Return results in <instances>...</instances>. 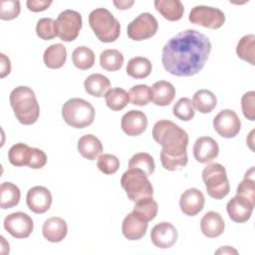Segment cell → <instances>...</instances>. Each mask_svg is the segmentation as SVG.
<instances>
[{
	"instance_id": "8fae6325",
	"label": "cell",
	"mask_w": 255,
	"mask_h": 255,
	"mask_svg": "<svg viewBox=\"0 0 255 255\" xmlns=\"http://www.w3.org/2000/svg\"><path fill=\"white\" fill-rule=\"evenodd\" d=\"M213 128L216 132L225 138L236 136L241 128V122L237 114L232 110H222L213 119Z\"/></svg>"
},
{
	"instance_id": "5b68a950",
	"label": "cell",
	"mask_w": 255,
	"mask_h": 255,
	"mask_svg": "<svg viewBox=\"0 0 255 255\" xmlns=\"http://www.w3.org/2000/svg\"><path fill=\"white\" fill-rule=\"evenodd\" d=\"M65 123L75 128H84L93 124L95 109L88 101L79 98L68 100L62 108Z\"/></svg>"
},
{
	"instance_id": "60d3db41",
	"label": "cell",
	"mask_w": 255,
	"mask_h": 255,
	"mask_svg": "<svg viewBox=\"0 0 255 255\" xmlns=\"http://www.w3.org/2000/svg\"><path fill=\"white\" fill-rule=\"evenodd\" d=\"M98 168L105 174H114L120 167L119 158L110 153H104L99 156L97 161Z\"/></svg>"
},
{
	"instance_id": "9a60e30c",
	"label": "cell",
	"mask_w": 255,
	"mask_h": 255,
	"mask_svg": "<svg viewBox=\"0 0 255 255\" xmlns=\"http://www.w3.org/2000/svg\"><path fill=\"white\" fill-rule=\"evenodd\" d=\"M254 206L255 204L250 200L236 194L228 201L226 210L231 220L236 223H243L250 219Z\"/></svg>"
},
{
	"instance_id": "7402d4cb",
	"label": "cell",
	"mask_w": 255,
	"mask_h": 255,
	"mask_svg": "<svg viewBox=\"0 0 255 255\" xmlns=\"http://www.w3.org/2000/svg\"><path fill=\"white\" fill-rule=\"evenodd\" d=\"M151 102L159 107H165L171 104L175 97V88L166 81L155 82L151 89Z\"/></svg>"
},
{
	"instance_id": "f35d334b",
	"label": "cell",
	"mask_w": 255,
	"mask_h": 255,
	"mask_svg": "<svg viewBox=\"0 0 255 255\" xmlns=\"http://www.w3.org/2000/svg\"><path fill=\"white\" fill-rule=\"evenodd\" d=\"M128 97L132 105L145 106L151 101V91L147 85H136L129 90Z\"/></svg>"
},
{
	"instance_id": "f546056e",
	"label": "cell",
	"mask_w": 255,
	"mask_h": 255,
	"mask_svg": "<svg viewBox=\"0 0 255 255\" xmlns=\"http://www.w3.org/2000/svg\"><path fill=\"white\" fill-rule=\"evenodd\" d=\"M134 203L135 204L133 206L132 213L139 217L140 219L148 222L156 216L158 205L157 202L154 199H152V196L142 198Z\"/></svg>"
},
{
	"instance_id": "d4e9b609",
	"label": "cell",
	"mask_w": 255,
	"mask_h": 255,
	"mask_svg": "<svg viewBox=\"0 0 255 255\" xmlns=\"http://www.w3.org/2000/svg\"><path fill=\"white\" fill-rule=\"evenodd\" d=\"M84 87L89 95L101 98L104 97L110 90L111 82L102 74H92L85 80Z\"/></svg>"
},
{
	"instance_id": "7bdbcfd3",
	"label": "cell",
	"mask_w": 255,
	"mask_h": 255,
	"mask_svg": "<svg viewBox=\"0 0 255 255\" xmlns=\"http://www.w3.org/2000/svg\"><path fill=\"white\" fill-rule=\"evenodd\" d=\"M241 108L244 117L249 121L255 120V92L250 91L243 95L241 99Z\"/></svg>"
},
{
	"instance_id": "4dcf8cb0",
	"label": "cell",
	"mask_w": 255,
	"mask_h": 255,
	"mask_svg": "<svg viewBox=\"0 0 255 255\" xmlns=\"http://www.w3.org/2000/svg\"><path fill=\"white\" fill-rule=\"evenodd\" d=\"M105 100H106L107 106L112 111L117 112V111L124 110L128 106L129 102V97H128V93L124 89L113 88L106 93Z\"/></svg>"
},
{
	"instance_id": "74e56055",
	"label": "cell",
	"mask_w": 255,
	"mask_h": 255,
	"mask_svg": "<svg viewBox=\"0 0 255 255\" xmlns=\"http://www.w3.org/2000/svg\"><path fill=\"white\" fill-rule=\"evenodd\" d=\"M173 116L178 120L188 122L193 119L195 112L192 106V102L188 98H180L173 106Z\"/></svg>"
},
{
	"instance_id": "1f68e13d",
	"label": "cell",
	"mask_w": 255,
	"mask_h": 255,
	"mask_svg": "<svg viewBox=\"0 0 255 255\" xmlns=\"http://www.w3.org/2000/svg\"><path fill=\"white\" fill-rule=\"evenodd\" d=\"M236 54L240 59L255 65V36L253 34L245 35L239 40L236 46Z\"/></svg>"
},
{
	"instance_id": "ac0fdd59",
	"label": "cell",
	"mask_w": 255,
	"mask_h": 255,
	"mask_svg": "<svg viewBox=\"0 0 255 255\" xmlns=\"http://www.w3.org/2000/svg\"><path fill=\"white\" fill-rule=\"evenodd\" d=\"M204 195L197 188H188L180 196L179 207L180 210L188 216H195L204 206Z\"/></svg>"
},
{
	"instance_id": "9c48e42d",
	"label": "cell",
	"mask_w": 255,
	"mask_h": 255,
	"mask_svg": "<svg viewBox=\"0 0 255 255\" xmlns=\"http://www.w3.org/2000/svg\"><path fill=\"white\" fill-rule=\"evenodd\" d=\"M158 29L157 20L150 13H141L128 25V36L134 41H142L154 36Z\"/></svg>"
},
{
	"instance_id": "4316f807",
	"label": "cell",
	"mask_w": 255,
	"mask_h": 255,
	"mask_svg": "<svg viewBox=\"0 0 255 255\" xmlns=\"http://www.w3.org/2000/svg\"><path fill=\"white\" fill-rule=\"evenodd\" d=\"M217 104L215 95L209 90H198L192 98V106L201 114L212 112Z\"/></svg>"
},
{
	"instance_id": "3957f363",
	"label": "cell",
	"mask_w": 255,
	"mask_h": 255,
	"mask_svg": "<svg viewBox=\"0 0 255 255\" xmlns=\"http://www.w3.org/2000/svg\"><path fill=\"white\" fill-rule=\"evenodd\" d=\"M10 105L16 119L25 126L33 125L40 115V107L35 93L29 87L19 86L10 94Z\"/></svg>"
},
{
	"instance_id": "f1b7e54d",
	"label": "cell",
	"mask_w": 255,
	"mask_h": 255,
	"mask_svg": "<svg viewBox=\"0 0 255 255\" xmlns=\"http://www.w3.org/2000/svg\"><path fill=\"white\" fill-rule=\"evenodd\" d=\"M151 69V63L147 58L134 57L128 62L127 73L133 79H144L149 76Z\"/></svg>"
},
{
	"instance_id": "f6af8a7d",
	"label": "cell",
	"mask_w": 255,
	"mask_h": 255,
	"mask_svg": "<svg viewBox=\"0 0 255 255\" xmlns=\"http://www.w3.org/2000/svg\"><path fill=\"white\" fill-rule=\"evenodd\" d=\"M27 7L32 12H40L46 10L51 4L52 1H46V0H28L27 1Z\"/></svg>"
},
{
	"instance_id": "8d00e7d4",
	"label": "cell",
	"mask_w": 255,
	"mask_h": 255,
	"mask_svg": "<svg viewBox=\"0 0 255 255\" xmlns=\"http://www.w3.org/2000/svg\"><path fill=\"white\" fill-rule=\"evenodd\" d=\"M254 168L251 167L246 171L244 179L237 186L236 194L243 196L255 204V183H254Z\"/></svg>"
},
{
	"instance_id": "e0dca14e",
	"label": "cell",
	"mask_w": 255,
	"mask_h": 255,
	"mask_svg": "<svg viewBox=\"0 0 255 255\" xmlns=\"http://www.w3.org/2000/svg\"><path fill=\"white\" fill-rule=\"evenodd\" d=\"M219 146L215 139L210 136H201L196 139L193 145V155L200 163L211 162L217 157Z\"/></svg>"
},
{
	"instance_id": "7dc6e473",
	"label": "cell",
	"mask_w": 255,
	"mask_h": 255,
	"mask_svg": "<svg viewBox=\"0 0 255 255\" xmlns=\"http://www.w3.org/2000/svg\"><path fill=\"white\" fill-rule=\"evenodd\" d=\"M133 1H114V5L120 10H126L133 5Z\"/></svg>"
},
{
	"instance_id": "5bb4252c",
	"label": "cell",
	"mask_w": 255,
	"mask_h": 255,
	"mask_svg": "<svg viewBox=\"0 0 255 255\" xmlns=\"http://www.w3.org/2000/svg\"><path fill=\"white\" fill-rule=\"evenodd\" d=\"M177 230L169 222H160L150 231V239L154 246L160 249L170 248L177 240Z\"/></svg>"
},
{
	"instance_id": "7a4b0ae2",
	"label": "cell",
	"mask_w": 255,
	"mask_h": 255,
	"mask_svg": "<svg viewBox=\"0 0 255 255\" xmlns=\"http://www.w3.org/2000/svg\"><path fill=\"white\" fill-rule=\"evenodd\" d=\"M152 137L162 146L160 161L163 168L173 171L187 164L188 134L183 128L171 121L161 120L154 124Z\"/></svg>"
},
{
	"instance_id": "4fadbf2b",
	"label": "cell",
	"mask_w": 255,
	"mask_h": 255,
	"mask_svg": "<svg viewBox=\"0 0 255 255\" xmlns=\"http://www.w3.org/2000/svg\"><path fill=\"white\" fill-rule=\"evenodd\" d=\"M52 194L44 186H34L27 192L26 202L31 211L42 214L48 211L52 204Z\"/></svg>"
},
{
	"instance_id": "484cf974",
	"label": "cell",
	"mask_w": 255,
	"mask_h": 255,
	"mask_svg": "<svg viewBox=\"0 0 255 255\" xmlns=\"http://www.w3.org/2000/svg\"><path fill=\"white\" fill-rule=\"evenodd\" d=\"M45 65L50 69L62 68L67 60V50L63 44H54L49 46L43 56Z\"/></svg>"
},
{
	"instance_id": "603a6c76",
	"label": "cell",
	"mask_w": 255,
	"mask_h": 255,
	"mask_svg": "<svg viewBox=\"0 0 255 255\" xmlns=\"http://www.w3.org/2000/svg\"><path fill=\"white\" fill-rule=\"evenodd\" d=\"M157 12L168 21H178L182 18L184 7L179 0H155Z\"/></svg>"
},
{
	"instance_id": "ba28073f",
	"label": "cell",
	"mask_w": 255,
	"mask_h": 255,
	"mask_svg": "<svg viewBox=\"0 0 255 255\" xmlns=\"http://www.w3.org/2000/svg\"><path fill=\"white\" fill-rule=\"evenodd\" d=\"M82 29V16L75 10L67 9L60 13L56 20L57 36L64 42H72Z\"/></svg>"
},
{
	"instance_id": "d6a6232c",
	"label": "cell",
	"mask_w": 255,
	"mask_h": 255,
	"mask_svg": "<svg viewBox=\"0 0 255 255\" xmlns=\"http://www.w3.org/2000/svg\"><path fill=\"white\" fill-rule=\"evenodd\" d=\"M124 55L116 49H108L101 53L100 64L101 67L107 71H118L123 67Z\"/></svg>"
},
{
	"instance_id": "e575fe53",
	"label": "cell",
	"mask_w": 255,
	"mask_h": 255,
	"mask_svg": "<svg viewBox=\"0 0 255 255\" xmlns=\"http://www.w3.org/2000/svg\"><path fill=\"white\" fill-rule=\"evenodd\" d=\"M128 168H136L141 170L146 176L153 173L155 164L153 157L147 152H138L132 155L128 161Z\"/></svg>"
},
{
	"instance_id": "277c9868",
	"label": "cell",
	"mask_w": 255,
	"mask_h": 255,
	"mask_svg": "<svg viewBox=\"0 0 255 255\" xmlns=\"http://www.w3.org/2000/svg\"><path fill=\"white\" fill-rule=\"evenodd\" d=\"M89 24L101 42L112 43L120 37V22L106 8L93 10L89 15Z\"/></svg>"
},
{
	"instance_id": "ee69618b",
	"label": "cell",
	"mask_w": 255,
	"mask_h": 255,
	"mask_svg": "<svg viewBox=\"0 0 255 255\" xmlns=\"http://www.w3.org/2000/svg\"><path fill=\"white\" fill-rule=\"evenodd\" d=\"M47 162V155L46 153L36 147H31V152L28 160L27 166L33 169H39L42 168Z\"/></svg>"
},
{
	"instance_id": "d590c367",
	"label": "cell",
	"mask_w": 255,
	"mask_h": 255,
	"mask_svg": "<svg viewBox=\"0 0 255 255\" xmlns=\"http://www.w3.org/2000/svg\"><path fill=\"white\" fill-rule=\"evenodd\" d=\"M31 147L26 143L19 142L12 145L8 151V159L15 166H24L28 164Z\"/></svg>"
},
{
	"instance_id": "b9f144b4",
	"label": "cell",
	"mask_w": 255,
	"mask_h": 255,
	"mask_svg": "<svg viewBox=\"0 0 255 255\" xmlns=\"http://www.w3.org/2000/svg\"><path fill=\"white\" fill-rule=\"evenodd\" d=\"M21 7L18 0L1 1L0 3V18L2 20H12L18 17Z\"/></svg>"
},
{
	"instance_id": "836d02e7",
	"label": "cell",
	"mask_w": 255,
	"mask_h": 255,
	"mask_svg": "<svg viewBox=\"0 0 255 255\" xmlns=\"http://www.w3.org/2000/svg\"><path fill=\"white\" fill-rule=\"evenodd\" d=\"M72 61L78 69L88 70L95 64V54L90 48L79 46L72 53Z\"/></svg>"
},
{
	"instance_id": "d6986e66",
	"label": "cell",
	"mask_w": 255,
	"mask_h": 255,
	"mask_svg": "<svg viewBox=\"0 0 255 255\" xmlns=\"http://www.w3.org/2000/svg\"><path fill=\"white\" fill-rule=\"evenodd\" d=\"M147 222L140 219L132 212L128 213L122 224V231L124 236L128 240H138L142 238L147 229Z\"/></svg>"
},
{
	"instance_id": "7c38bea8",
	"label": "cell",
	"mask_w": 255,
	"mask_h": 255,
	"mask_svg": "<svg viewBox=\"0 0 255 255\" xmlns=\"http://www.w3.org/2000/svg\"><path fill=\"white\" fill-rule=\"evenodd\" d=\"M32 218L21 211L9 214L4 219V228L15 238H27L33 231Z\"/></svg>"
},
{
	"instance_id": "ffe728a7",
	"label": "cell",
	"mask_w": 255,
	"mask_h": 255,
	"mask_svg": "<svg viewBox=\"0 0 255 255\" xmlns=\"http://www.w3.org/2000/svg\"><path fill=\"white\" fill-rule=\"evenodd\" d=\"M43 236L50 242H60L62 241L67 233H68V226L66 221L61 217H51L48 218L42 228Z\"/></svg>"
},
{
	"instance_id": "cb8c5ba5",
	"label": "cell",
	"mask_w": 255,
	"mask_h": 255,
	"mask_svg": "<svg viewBox=\"0 0 255 255\" xmlns=\"http://www.w3.org/2000/svg\"><path fill=\"white\" fill-rule=\"evenodd\" d=\"M78 150L81 155L89 160H95L103 151L101 140L94 134H85L78 141Z\"/></svg>"
},
{
	"instance_id": "6da1fadb",
	"label": "cell",
	"mask_w": 255,
	"mask_h": 255,
	"mask_svg": "<svg viewBox=\"0 0 255 255\" xmlns=\"http://www.w3.org/2000/svg\"><path fill=\"white\" fill-rule=\"evenodd\" d=\"M210 52L209 39L197 30L187 29L170 38L163 46L161 62L169 74L190 77L203 69Z\"/></svg>"
},
{
	"instance_id": "c3c4849f",
	"label": "cell",
	"mask_w": 255,
	"mask_h": 255,
	"mask_svg": "<svg viewBox=\"0 0 255 255\" xmlns=\"http://www.w3.org/2000/svg\"><path fill=\"white\" fill-rule=\"evenodd\" d=\"M215 253L216 254H232V253L237 254V251L230 246H224V247H221L220 249H218Z\"/></svg>"
},
{
	"instance_id": "83f0119b",
	"label": "cell",
	"mask_w": 255,
	"mask_h": 255,
	"mask_svg": "<svg viewBox=\"0 0 255 255\" xmlns=\"http://www.w3.org/2000/svg\"><path fill=\"white\" fill-rule=\"evenodd\" d=\"M21 192L12 182H3L0 186V207L8 209L16 206L20 201Z\"/></svg>"
},
{
	"instance_id": "bcb514c9",
	"label": "cell",
	"mask_w": 255,
	"mask_h": 255,
	"mask_svg": "<svg viewBox=\"0 0 255 255\" xmlns=\"http://www.w3.org/2000/svg\"><path fill=\"white\" fill-rule=\"evenodd\" d=\"M0 59H1V78H5L7 75H9L11 71V64L10 60L3 54H0Z\"/></svg>"
},
{
	"instance_id": "2e32d148",
	"label": "cell",
	"mask_w": 255,
	"mask_h": 255,
	"mask_svg": "<svg viewBox=\"0 0 255 255\" xmlns=\"http://www.w3.org/2000/svg\"><path fill=\"white\" fill-rule=\"evenodd\" d=\"M121 127L128 135L136 136L141 134L146 129L147 118L144 113L131 110L123 116Z\"/></svg>"
},
{
	"instance_id": "44dd1931",
	"label": "cell",
	"mask_w": 255,
	"mask_h": 255,
	"mask_svg": "<svg viewBox=\"0 0 255 255\" xmlns=\"http://www.w3.org/2000/svg\"><path fill=\"white\" fill-rule=\"evenodd\" d=\"M224 220L222 216L215 211H208L200 220V228L202 233L208 238L220 236L224 231Z\"/></svg>"
},
{
	"instance_id": "ab89813d",
	"label": "cell",
	"mask_w": 255,
	"mask_h": 255,
	"mask_svg": "<svg viewBox=\"0 0 255 255\" xmlns=\"http://www.w3.org/2000/svg\"><path fill=\"white\" fill-rule=\"evenodd\" d=\"M36 33L42 40H52L57 36L56 21L52 18H42L37 22Z\"/></svg>"
},
{
	"instance_id": "30bf717a",
	"label": "cell",
	"mask_w": 255,
	"mask_h": 255,
	"mask_svg": "<svg viewBox=\"0 0 255 255\" xmlns=\"http://www.w3.org/2000/svg\"><path fill=\"white\" fill-rule=\"evenodd\" d=\"M188 20L192 24L200 25L205 28L218 29L224 24L225 15L218 8L199 5L191 9Z\"/></svg>"
},
{
	"instance_id": "52a82bcc",
	"label": "cell",
	"mask_w": 255,
	"mask_h": 255,
	"mask_svg": "<svg viewBox=\"0 0 255 255\" xmlns=\"http://www.w3.org/2000/svg\"><path fill=\"white\" fill-rule=\"evenodd\" d=\"M202 179L209 196L214 199L224 198L230 191L225 167L220 163H210L202 170Z\"/></svg>"
},
{
	"instance_id": "8992f818",
	"label": "cell",
	"mask_w": 255,
	"mask_h": 255,
	"mask_svg": "<svg viewBox=\"0 0 255 255\" xmlns=\"http://www.w3.org/2000/svg\"><path fill=\"white\" fill-rule=\"evenodd\" d=\"M141 170L128 168L121 178V185L129 200L136 202L145 197H151L153 188L150 181Z\"/></svg>"
}]
</instances>
